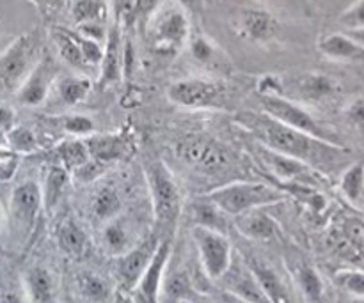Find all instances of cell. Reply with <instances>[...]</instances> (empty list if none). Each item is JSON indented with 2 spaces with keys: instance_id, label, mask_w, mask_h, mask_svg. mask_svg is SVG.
I'll use <instances>...</instances> for the list:
<instances>
[{
  "instance_id": "1",
  "label": "cell",
  "mask_w": 364,
  "mask_h": 303,
  "mask_svg": "<svg viewBox=\"0 0 364 303\" xmlns=\"http://www.w3.org/2000/svg\"><path fill=\"white\" fill-rule=\"evenodd\" d=\"M242 126L247 128L267 149L288 158L299 160L313 167V163H318L320 160L327 158L331 155L341 153V148L334 142L320 141L308 133L294 130L290 126H284L279 121L272 119L267 114L256 116V114L244 112L238 117Z\"/></svg>"
},
{
  "instance_id": "2",
  "label": "cell",
  "mask_w": 364,
  "mask_h": 303,
  "mask_svg": "<svg viewBox=\"0 0 364 303\" xmlns=\"http://www.w3.org/2000/svg\"><path fill=\"white\" fill-rule=\"evenodd\" d=\"M146 180H148L156 226L153 233L159 234L162 240H173L181 215V195L176 181L162 160H153L148 163Z\"/></svg>"
},
{
  "instance_id": "3",
  "label": "cell",
  "mask_w": 364,
  "mask_h": 303,
  "mask_svg": "<svg viewBox=\"0 0 364 303\" xmlns=\"http://www.w3.org/2000/svg\"><path fill=\"white\" fill-rule=\"evenodd\" d=\"M203 199L212 202L228 216L237 219V216L252 211V209L279 204L287 199V194L281 188L272 187V184L245 183V181L240 183L238 181V183L224 184L215 190L206 192Z\"/></svg>"
},
{
  "instance_id": "4",
  "label": "cell",
  "mask_w": 364,
  "mask_h": 303,
  "mask_svg": "<svg viewBox=\"0 0 364 303\" xmlns=\"http://www.w3.org/2000/svg\"><path fill=\"white\" fill-rule=\"evenodd\" d=\"M39 48L41 41L38 32H25L0 53V91L18 92L41 60Z\"/></svg>"
},
{
  "instance_id": "5",
  "label": "cell",
  "mask_w": 364,
  "mask_h": 303,
  "mask_svg": "<svg viewBox=\"0 0 364 303\" xmlns=\"http://www.w3.org/2000/svg\"><path fill=\"white\" fill-rule=\"evenodd\" d=\"M192 240L199 254V263L212 282H220L233 265V247L224 233L210 227H192Z\"/></svg>"
},
{
  "instance_id": "6",
  "label": "cell",
  "mask_w": 364,
  "mask_h": 303,
  "mask_svg": "<svg viewBox=\"0 0 364 303\" xmlns=\"http://www.w3.org/2000/svg\"><path fill=\"white\" fill-rule=\"evenodd\" d=\"M160 241H162V238L159 234L151 233L142 238L141 243L135 245L127 254L114 258L112 273L117 287H121L127 293H134L139 280L142 279L148 266L151 265L153 258H155L156 250H159Z\"/></svg>"
},
{
  "instance_id": "7",
  "label": "cell",
  "mask_w": 364,
  "mask_h": 303,
  "mask_svg": "<svg viewBox=\"0 0 364 303\" xmlns=\"http://www.w3.org/2000/svg\"><path fill=\"white\" fill-rule=\"evenodd\" d=\"M41 208H45L41 187L36 181H25V183L18 184L11 194L9 201L11 227L18 234L28 236L38 222Z\"/></svg>"
},
{
  "instance_id": "8",
  "label": "cell",
  "mask_w": 364,
  "mask_h": 303,
  "mask_svg": "<svg viewBox=\"0 0 364 303\" xmlns=\"http://www.w3.org/2000/svg\"><path fill=\"white\" fill-rule=\"evenodd\" d=\"M262 106L263 110H265L267 116L279 121L284 126H290L294 128V130L302 131V133H308L311 135V137L320 138V141L333 142L329 141L327 131L320 126L318 121H316L308 110H304L301 105H297V103L281 98L279 94H274L263 96Z\"/></svg>"
},
{
  "instance_id": "9",
  "label": "cell",
  "mask_w": 364,
  "mask_h": 303,
  "mask_svg": "<svg viewBox=\"0 0 364 303\" xmlns=\"http://www.w3.org/2000/svg\"><path fill=\"white\" fill-rule=\"evenodd\" d=\"M220 85L212 80L203 78H187L173 84L167 91V96L173 103L187 109H205L212 106L220 98Z\"/></svg>"
},
{
  "instance_id": "10",
  "label": "cell",
  "mask_w": 364,
  "mask_h": 303,
  "mask_svg": "<svg viewBox=\"0 0 364 303\" xmlns=\"http://www.w3.org/2000/svg\"><path fill=\"white\" fill-rule=\"evenodd\" d=\"M171 252H173V240H162L159 245L151 265L144 272L142 279L139 280L134 294L139 303H159L160 291H162L164 277H166L167 265H169Z\"/></svg>"
},
{
  "instance_id": "11",
  "label": "cell",
  "mask_w": 364,
  "mask_h": 303,
  "mask_svg": "<svg viewBox=\"0 0 364 303\" xmlns=\"http://www.w3.org/2000/svg\"><path fill=\"white\" fill-rule=\"evenodd\" d=\"M85 145L89 149V156H91V163L96 169H103V167L116 163L119 160L127 158L132 153V138L128 133L119 131V133H107V135H91V137L84 138Z\"/></svg>"
},
{
  "instance_id": "12",
  "label": "cell",
  "mask_w": 364,
  "mask_h": 303,
  "mask_svg": "<svg viewBox=\"0 0 364 303\" xmlns=\"http://www.w3.org/2000/svg\"><path fill=\"white\" fill-rule=\"evenodd\" d=\"M141 238L135 233V227L124 215L116 216L100 227V245L110 258H119L141 243Z\"/></svg>"
},
{
  "instance_id": "13",
  "label": "cell",
  "mask_w": 364,
  "mask_h": 303,
  "mask_svg": "<svg viewBox=\"0 0 364 303\" xmlns=\"http://www.w3.org/2000/svg\"><path fill=\"white\" fill-rule=\"evenodd\" d=\"M55 64L50 59L48 55L41 57V60L38 62V66L32 70V73L28 75L27 80L23 82L20 89L16 92V98L21 105L25 106H38L48 96L50 87L55 82Z\"/></svg>"
},
{
  "instance_id": "14",
  "label": "cell",
  "mask_w": 364,
  "mask_h": 303,
  "mask_svg": "<svg viewBox=\"0 0 364 303\" xmlns=\"http://www.w3.org/2000/svg\"><path fill=\"white\" fill-rule=\"evenodd\" d=\"M244 263L255 273V277L258 279L259 286L265 291L270 303H294V297H291L287 282H284L281 273L270 263H267L265 259L252 254L247 255L244 259Z\"/></svg>"
},
{
  "instance_id": "15",
  "label": "cell",
  "mask_w": 364,
  "mask_h": 303,
  "mask_svg": "<svg viewBox=\"0 0 364 303\" xmlns=\"http://www.w3.org/2000/svg\"><path fill=\"white\" fill-rule=\"evenodd\" d=\"M288 272L294 279L295 287L308 303H320L326 294V284L318 270L306 259L291 255L288 259Z\"/></svg>"
},
{
  "instance_id": "16",
  "label": "cell",
  "mask_w": 364,
  "mask_h": 303,
  "mask_svg": "<svg viewBox=\"0 0 364 303\" xmlns=\"http://www.w3.org/2000/svg\"><path fill=\"white\" fill-rule=\"evenodd\" d=\"M188 38V20L181 11H169L155 23L156 48L164 52H176Z\"/></svg>"
},
{
  "instance_id": "17",
  "label": "cell",
  "mask_w": 364,
  "mask_h": 303,
  "mask_svg": "<svg viewBox=\"0 0 364 303\" xmlns=\"http://www.w3.org/2000/svg\"><path fill=\"white\" fill-rule=\"evenodd\" d=\"M103 60H102V75H100V85H110L119 82L121 75L124 73V46L121 39V27L117 23L107 34L105 46H103Z\"/></svg>"
},
{
  "instance_id": "18",
  "label": "cell",
  "mask_w": 364,
  "mask_h": 303,
  "mask_svg": "<svg viewBox=\"0 0 364 303\" xmlns=\"http://www.w3.org/2000/svg\"><path fill=\"white\" fill-rule=\"evenodd\" d=\"M235 226H237L238 233L244 238L251 241H269L272 240L277 234V226L276 220L269 215V213L263 211V208L252 209V211L244 213V215L237 216L235 220Z\"/></svg>"
},
{
  "instance_id": "19",
  "label": "cell",
  "mask_w": 364,
  "mask_h": 303,
  "mask_svg": "<svg viewBox=\"0 0 364 303\" xmlns=\"http://www.w3.org/2000/svg\"><path fill=\"white\" fill-rule=\"evenodd\" d=\"M240 27L245 38L252 39V41L265 43L276 38L277 31H279V23H277L276 16L265 9H245L240 16Z\"/></svg>"
},
{
  "instance_id": "20",
  "label": "cell",
  "mask_w": 364,
  "mask_h": 303,
  "mask_svg": "<svg viewBox=\"0 0 364 303\" xmlns=\"http://www.w3.org/2000/svg\"><path fill=\"white\" fill-rule=\"evenodd\" d=\"M31 303H52L55 297V279L45 266H32L21 279Z\"/></svg>"
},
{
  "instance_id": "21",
  "label": "cell",
  "mask_w": 364,
  "mask_h": 303,
  "mask_svg": "<svg viewBox=\"0 0 364 303\" xmlns=\"http://www.w3.org/2000/svg\"><path fill=\"white\" fill-rule=\"evenodd\" d=\"M318 50L329 59L336 60H355L364 57V48L354 41L350 35L345 32H334V34L323 35L318 41Z\"/></svg>"
},
{
  "instance_id": "22",
  "label": "cell",
  "mask_w": 364,
  "mask_h": 303,
  "mask_svg": "<svg viewBox=\"0 0 364 303\" xmlns=\"http://www.w3.org/2000/svg\"><path fill=\"white\" fill-rule=\"evenodd\" d=\"M57 243H59L60 250L66 255L82 258L87 252L89 238L85 231L82 229L80 224H77L71 219H66L57 227Z\"/></svg>"
},
{
  "instance_id": "23",
  "label": "cell",
  "mask_w": 364,
  "mask_h": 303,
  "mask_svg": "<svg viewBox=\"0 0 364 303\" xmlns=\"http://www.w3.org/2000/svg\"><path fill=\"white\" fill-rule=\"evenodd\" d=\"M92 219L103 226L109 220L123 215V201H121L119 192L114 187H102L95 194L91 202Z\"/></svg>"
},
{
  "instance_id": "24",
  "label": "cell",
  "mask_w": 364,
  "mask_h": 303,
  "mask_svg": "<svg viewBox=\"0 0 364 303\" xmlns=\"http://www.w3.org/2000/svg\"><path fill=\"white\" fill-rule=\"evenodd\" d=\"M55 155L59 158L60 165L68 170V172H80L89 162H91V156H89V149L85 145L84 138H75V141H64L63 144H59L55 148Z\"/></svg>"
},
{
  "instance_id": "25",
  "label": "cell",
  "mask_w": 364,
  "mask_h": 303,
  "mask_svg": "<svg viewBox=\"0 0 364 303\" xmlns=\"http://www.w3.org/2000/svg\"><path fill=\"white\" fill-rule=\"evenodd\" d=\"M52 38L55 41L57 50H59V55L70 66L77 67V70H84L87 66V62L84 59V53H82L80 43H78L77 32H70L66 28H53Z\"/></svg>"
},
{
  "instance_id": "26",
  "label": "cell",
  "mask_w": 364,
  "mask_h": 303,
  "mask_svg": "<svg viewBox=\"0 0 364 303\" xmlns=\"http://www.w3.org/2000/svg\"><path fill=\"white\" fill-rule=\"evenodd\" d=\"M191 298H194V290L187 273L173 272L164 277L159 303H185Z\"/></svg>"
},
{
  "instance_id": "27",
  "label": "cell",
  "mask_w": 364,
  "mask_h": 303,
  "mask_svg": "<svg viewBox=\"0 0 364 303\" xmlns=\"http://www.w3.org/2000/svg\"><path fill=\"white\" fill-rule=\"evenodd\" d=\"M112 284L98 273L84 272L78 277V291L89 303H107L112 297Z\"/></svg>"
},
{
  "instance_id": "28",
  "label": "cell",
  "mask_w": 364,
  "mask_h": 303,
  "mask_svg": "<svg viewBox=\"0 0 364 303\" xmlns=\"http://www.w3.org/2000/svg\"><path fill=\"white\" fill-rule=\"evenodd\" d=\"M68 180H70V172L64 169L63 165H52L46 172L45 184L41 187L43 190V202H45L46 209H52L53 206L59 202L63 197L64 190H66Z\"/></svg>"
},
{
  "instance_id": "29",
  "label": "cell",
  "mask_w": 364,
  "mask_h": 303,
  "mask_svg": "<svg viewBox=\"0 0 364 303\" xmlns=\"http://www.w3.org/2000/svg\"><path fill=\"white\" fill-rule=\"evenodd\" d=\"M91 91V80L84 77H64L57 84V92L64 105H77L87 98Z\"/></svg>"
},
{
  "instance_id": "30",
  "label": "cell",
  "mask_w": 364,
  "mask_h": 303,
  "mask_svg": "<svg viewBox=\"0 0 364 303\" xmlns=\"http://www.w3.org/2000/svg\"><path fill=\"white\" fill-rule=\"evenodd\" d=\"M299 89L308 99L318 101V99L333 94L336 91V84H334L333 78L326 77V75H306L299 82Z\"/></svg>"
},
{
  "instance_id": "31",
  "label": "cell",
  "mask_w": 364,
  "mask_h": 303,
  "mask_svg": "<svg viewBox=\"0 0 364 303\" xmlns=\"http://www.w3.org/2000/svg\"><path fill=\"white\" fill-rule=\"evenodd\" d=\"M340 190L350 202H359L364 195V165L354 163L343 172L340 180Z\"/></svg>"
},
{
  "instance_id": "32",
  "label": "cell",
  "mask_w": 364,
  "mask_h": 303,
  "mask_svg": "<svg viewBox=\"0 0 364 303\" xmlns=\"http://www.w3.org/2000/svg\"><path fill=\"white\" fill-rule=\"evenodd\" d=\"M71 16L78 25L102 23V20L105 18V6L102 0H73Z\"/></svg>"
},
{
  "instance_id": "33",
  "label": "cell",
  "mask_w": 364,
  "mask_h": 303,
  "mask_svg": "<svg viewBox=\"0 0 364 303\" xmlns=\"http://www.w3.org/2000/svg\"><path fill=\"white\" fill-rule=\"evenodd\" d=\"M57 126L66 133L75 135V137H91L95 135V121L89 116H80V114H71V116H60L55 119Z\"/></svg>"
},
{
  "instance_id": "34",
  "label": "cell",
  "mask_w": 364,
  "mask_h": 303,
  "mask_svg": "<svg viewBox=\"0 0 364 303\" xmlns=\"http://www.w3.org/2000/svg\"><path fill=\"white\" fill-rule=\"evenodd\" d=\"M194 216H196V226L210 227V229H215L224 233L223 226L226 222V213L220 211L217 206H213L212 202H208L206 199H203L201 204H196L194 208Z\"/></svg>"
},
{
  "instance_id": "35",
  "label": "cell",
  "mask_w": 364,
  "mask_h": 303,
  "mask_svg": "<svg viewBox=\"0 0 364 303\" xmlns=\"http://www.w3.org/2000/svg\"><path fill=\"white\" fill-rule=\"evenodd\" d=\"M6 141L14 153H32L38 149V138L34 131L23 126H14L13 130L7 131Z\"/></svg>"
},
{
  "instance_id": "36",
  "label": "cell",
  "mask_w": 364,
  "mask_h": 303,
  "mask_svg": "<svg viewBox=\"0 0 364 303\" xmlns=\"http://www.w3.org/2000/svg\"><path fill=\"white\" fill-rule=\"evenodd\" d=\"M338 286L343 287L345 291L355 298H364V272L359 270H343L336 273Z\"/></svg>"
},
{
  "instance_id": "37",
  "label": "cell",
  "mask_w": 364,
  "mask_h": 303,
  "mask_svg": "<svg viewBox=\"0 0 364 303\" xmlns=\"http://www.w3.org/2000/svg\"><path fill=\"white\" fill-rule=\"evenodd\" d=\"M187 158L196 163H205V165L212 167H215L217 163L223 162V155L217 153L215 149H213V145L201 144V142H192V144L188 145Z\"/></svg>"
},
{
  "instance_id": "38",
  "label": "cell",
  "mask_w": 364,
  "mask_h": 303,
  "mask_svg": "<svg viewBox=\"0 0 364 303\" xmlns=\"http://www.w3.org/2000/svg\"><path fill=\"white\" fill-rule=\"evenodd\" d=\"M137 2L139 0H110L114 23L121 27V25H132L137 21Z\"/></svg>"
},
{
  "instance_id": "39",
  "label": "cell",
  "mask_w": 364,
  "mask_h": 303,
  "mask_svg": "<svg viewBox=\"0 0 364 303\" xmlns=\"http://www.w3.org/2000/svg\"><path fill=\"white\" fill-rule=\"evenodd\" d=\"M0 303H31L25 293L23 282L14 284L11 280H0Z\"/></svg>"
},
{
  "instance_id": "40",
  "label": "cell",
  "mask_w": 364,
  "mask_h": 303,
  "mask_svg": "<svg viewBox=\"0 0 364 303\" xmlns=\"http://www.w3.org/2000/svg\"><path fill=\"white\" fill-rule=\"evenodd\" d=\"M341 23L347 27V31L352 28H363L364 27V0H358L352 7H348L340 18Z\"/></svg>"
},
{
  "instance_id": "41",
  "label": "cell",
  "mask_w": 364,
  "mask_h": 303,
  "mask_svg": "<svg viewBox=\"0 0 364 303\" xmlns=\"http://www.w3.org/2000/svg\"><path fill=\"white\" fill-rule=\"evenodd\" d=\"M191 52L196 60H199V62H208L213 57V46L205 38H198L192 41Z\"/></svg>"
},
{
  "instance_id": "42",
  "label": "cell",
  "mask_w": 364,
  "mask_h": 303,
  "mask_svg": "<svg viewBox=\"0 0 364 303\" xmlns=\"http://www.w3.org/2000/svg\"><path fill=\"white\" fill-rule=\"evenodd\" d=\"M345 114H347V117L355 124V126L364 130V96H359L354 101L348 103Z\"/></svg>"
},
{
  "instance_id": "43",
  "label": "cell",
  "mask_w": 364,
  "mask_h": 303,
  "mask_svg": "<svg viewBox=\"0 0 364 303\" xmlns=\"http://www.w3.org/2000/svg\"><path fill=\"white\" fill-rule=\"evenodd\" d=\"M160 4H162V0H139L137 2V21L148 20L151 14H155V11L159 9Z\"/></svg>"
},
{
  "instance_id": "44",
  "label": "cell",
  "mask_w": 364,
  "mask_h": 303,
  "mask_svg": "<svg viewBox=\"0 0 364 303\" xmlns=\"http://www.w3.org/2000/svg\"><path fill=\"white\" fill-rule=\"evenodd\" d=\"M14 119H16L14 110L6 105H0V131H2V133H7V131L13 130Z\"/></svg>"
},
{
  "instance_id": "45",
  "label": "cell",
  "mask_w": 364,
  "mask_h": 303,
  "mask_svg": "<svg viewBox=\"0 0 364 303\" xmlns=\"http://www.w3.org/2000/svg\"><path fill=\"white\" fill-rule=\"evenodd\" d=\"M212 302L213 303H251L247 300H244V298L237 297V294L230 293V291L226 290H217L212 293Z\"/></svg>"
},
{
  "instance_id": "46",
  "label": "cell",
  "mask_w": 364,
  "mask_h": 303,
  "mask_svg": "<svg viewBox=\"0 0 364 303\" xmlns=\"http://www.w3.org/2000/svg\"><path fill=\"white\" fill-rule=\"evenodd\" d=\"M347 34L354 39L358 45H361L364 48V27L363 28H352V31H347Z\"/></svg>"
},
{
  "instance_id": "47",
  "label": "cell",
  "mask_w": 364,
  "mask_h": 303,
  "mask_svg": "<svg viewBox=\"0 0 364 303\" xmlns=\"http://www.w3.org/2000/svg\"><path fill=\"white\" fill-rule=\"evenodd\" d=\"M178 2H180L181 6L188 7V9H192V7L196 6V0H178Z\"/></svg>"
},
{
  "instance_id": "48",
  "label": "cell",
  "mask_w": 364,
  "mask_h": 303,
  "mask_svg": "<svg viewBox=\"0 0 364 303\" xmlns=\"http://www.w3.org/2000/svg\"><path fill=\"white\" fill-rule=\"evenodd\" d=\"M6 144H7L6 133H2V131H0V145H6Z\"/></svg>"
},
{
  "instance_id": "49",
  "label": "cell",
  "mask_w": 364,
  "mask_h": 303,
  "mask_svg": "<svg viewBox=\"0 0 364 303\" xmlns=\"http://www.w3.org/2000/svg\"><path fill=\"white\" fill-rule=\"evenodd\" d=\"M347 303H364V298H352V300H348Z\"/></svg>"
},
{
  "instance_id": "50",
  "label": "cell",
  "mask_w": 364,
  "mask_h": 303,
  "mask_svg": "<svg viewBox=\"0 0 364 303\" xmlns=\"http://www.w3.org/2000/svg\"><path fill=\"white\" fill-rule=\"evenodd\" d=\"M0 229H2V216H0Z\"/></svg>"
},
{
  "instance_id": "51",
  "label": "cell",
  "mask_w": 364,
  "mask_h": 303,
  "mask_svg": "<svg viewBox=\"0 0 364 303\" xmlns=\"http://www.w3.org/2000/svg\"><path fill=\"white\" fill-rule=\"evenodd\" d=\"M32 2H34V4H38V2H39V0H32Z\"/></svg>"
}]
</instances>
